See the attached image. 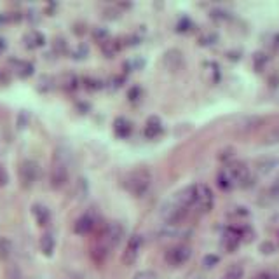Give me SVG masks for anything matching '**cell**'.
Listing matches in <instances>:
<instances>
[{"label":"cell","mask_w":279,"mask_h":279,"mask_svg":"<svg viewBox=\"0 0 279 279\" xmlns=\"http://www.w3.org/2000/svg\"><path fill=\"white\" fill-rule=\"evenodd\" d=\"M150 184H152V176L147 169H134L124 180V187L134 197H142L149 192Z\"/></svg>","instance_id":"1"},{"label":"cell","mask_w":279,"mask_h":279,"mask_svg":"<svg viewBox=\"0 0 279 279\" xmlns=\"http://www.w3.org/2000/svg\"><path fill=\"white\" fill-rule=\"evenodd\" d=\"M227 173H229V176L232 178L234 185L237 184V185H241V187H249V185H253V176L245 162H232V164L229 166V169H227Z\"/></svg>","instance_id":"2"},{"label":"cell","mask_w":279,"mask_h":279,"mask_svg":"<svg viewBox=\"0 0 279 279\" xmlns=\"http://www.w3.org/2000/svg\"><path fill=\"white\" fill-rule=\"evenodd\" d=\"M192 256V249L185 245H178L173 246L166 251V262L173 267H180V265L187 264Z\"/></svg>","instance_id":"3"},{"label":"cell","mask_w":279,"mask_h":279,"mask_svg":"<svg viewBox=\"0 0 279 279\" xmlns=\"http://www.w3.org/2000/svg\"><path fill=\"white\" fill-rule=\"evenodd\" d=\"M194 206H197V210H201L203 213H208L213 206V192L206 184H197L195 185V203Z\"/></svg>","instance_id":"4"},{"label":"cell","mask_w":279,"mask_h":279,"mask_svg":"<svg viewBox=\"0 0 279 279\" xmlns=\"http://www.w3.org/2000/svg\"><path fill=\"white\" fill-rule=\"evenodd\" d=\"M19 178L25 188H30L38 178V164L35 161H25L19 166Z\"/></svg>","instance_id":"5"},{"label":"cell","mask_w":279,"mask_h":279,"mask_svg":"<svg viewBox=\"0 0 279 279\" xmlns=\"http://www.w3.org/2000/svg\"><path fill=\"white\" fill-rule=\"evenodd\" d=\"M142 245H143V239L142 236H134L129 237V241H127V246H126V251L123 255V262L126 265H133L134 262L138 260V256H140V249H142Z\"/></svg>","instance_id":"6"},{"label":"cell","mask_w":279,"mask_h":279,"mask_svg":"<svg viewBox=\"0 0 279 279\" xmlns=\"http://www.w3.org/2000/svg\"><path fill=\"white\" fill-rule=\"evenodd\" d=\"M184 53L180 49H168L162 54V65L169 72H178V70L184 66Z\"/></svg>","instance_id":"7"},{"label":"cell","mask_w":279,"mask_h":279,"mask_svg":"<svg viewBox=\"0 0 279 279\" xmlns=\"http://www.w3.org/2000/svg\"><path fill=\"white\" fill-rule=\"evenodd\" d=\"M51 187L53 188H62L63 185L68 182V169H66L65 162L56 161L51 169Z\"/></svg>","instance_id":"8"},{"label":"cell","mask_w":279,"mask_h":279,"mask_svg":"<svg viewBox=\"0 0 279 279\" xmlns=\"http://www.w3.org/2000/svg\"><path fill=\"white\" fill-rule=\"evenodd\" d=\"M241 245V232L239 229H234V227H229V229L223 232V237H222V246L227 249L229 253L236 251Z\"/></svg>","instance_id":"9"},{"label":"cell","mask_w":279,"mask_h":279,"mask_svg":"<svg viewBox=\"0 0 279 279\" xmlns=\"http://www.w3.org/2000/svg\"><path fill=\"white\" fill-rule=\"evenodd\" d=\"M124 237V227L121 223H110V225L105 229V234H103V239L107 241V246H117L119 243L123 241Z\"/></svg>","instance_id":"10"},{"label":"cell","mask_w":279,"mask_h":279,"mask_svg":"<svg viewBox=\"0 0 279 279\" xmlns=\"http://www.w3.org/2000/svg\"><path fill=\"white\" fill-rule=\"evenodd\" d=\"M176 204H180L182 208H190L194 206L195 203V185H188V187L182 188L178 194L175 195V199H173Z\"/></svg>","instance_id":"11"},{"label":"cell","mask_w":279,"mask_h":279,"mask_svg":"<svg viewBox=\"0 0 279 279\" xmlns=\"http://www.w3.org/2000/svg\"><path fill=\"white\" fill-rule=\"evenodd\" d=\"M162 131H164V127H162V123L159 117H150L149 121H147L145 124V129H143V134H145V138H149V140H154V138L161 136Z\"/></svg>","instance_id":"12"},{"label":"cell","mask_w":279,"mask_h":279,"mask_svg":"<svg viewBox=\"0 0 279 279\" xmlns=\"http://www.w3.org/2000/svg\"><path fill=\"white\" fill-rule=\"evenodd\" d=\"M264 124V117H258V115H251V117H245L243 121L237 123V131L241 133H249V131H255Z\"/></svg>","instance_id":"13"},{"label":"cell","mask_w":279,"mask_h":279,"mask_svg":"<svg viewBox=\"0 0 279 279\" xmlns=\"http://www.w3.org/2000/svg\"><path fill=\"white\" fill-rule=\"evenodd\" d=\"M93 227H94V220H93L91 215H82V217L73 223V232L79 234V236H84V234L91 232Z\"/></svg>","instance_id":"14"},{"label":"cell","mask_w":279,"mask_h":279,"mask_svg":"<svg viewBox=\"0 0 279 279\" xmlns=\"http://www.w3.org/2000/svg\"><path fill=\"white\" fill-rule=\"evenodd\" d=\"M31 213H33V217H35V220H37V223L38 225H47L49 223V220H51V213H49V210H47L44 204H33L31 206Z\"/></svg>","instance_id":"15"},{"label":"cell","mask_w":279,"mask_h":279,"mask_svg":"<svg viewBox=\"0 0 279 279\" xmlns=\"http://www.w3.org/2000/svg\"><path fill=\"white\" fill-rule=\"evenodd\" d=\"M279 166V159H276V157H264V159H258L255 164L256 171L262 173V175H267V173H271L274 168H278Z\"/></svg>","instance_id":"16"},{"label":"cell","mask_w":279,"mask_h":279,"mask_svg":"<svg viewBox=\"0 0 279 279\" xmlns=\"http://www.w3.org/2000/svg\"><path fill=\"white\" fill-rule=\"evenodd\" d=\"M131 123L124 117H117L114 121V133L117 134L119 138H127L131 134Z\"/></svg>","instance_id":"17"},{"label":"cell","mask_w":279,"mask_h":279,"mask_svg":"<svg viewBox=\"0 0 279 279\" xmlns=\"http://www.w3.org/2000/svg\"><path fill=\"white\" fill-rule=\"evenodd\" d=\"M40 251L44 253L46 256H51L54 253V248H56V241H54L53 234H44L42 237H40Z\"/></svg>","instance_id":"18"},{"label":"cell","mask_w":279,"mask_h":279,"mask_svg":"<svg viewBox=\"0 0 279 279\" xmlns=\"http://www.w3.org/2000/svg\"><path fill=\"white\" fill-rule=\"evenodd\" d=\"M12 255V243L7 237H0V264H4Z\"/></svg>","instance_id":"19"},{"label":"cell","mask_w":279,"mask_h":279,"mask_svg":"<svg viewBox=\"0 0 279 279\" xmlns=\"http://www.w3.org/2000/svg\"><path fill=\"white\" fill-rule=\"evenodd\" d=\"M25 42H27L28 47H38L46 42V38H44V35L40 33V31L33 30V31H30V33L25 35Z\"/></svg>","instance_id":"20"},{"label":"cell","mask_w":279,"mask_h":279,"mask_svg":"<svg viewBox=\"0 0 279 279\" xmlns=\"http://www.w3.org/2000/svg\"><path fill=\"white\" fill-rule=\"evenodd\" d=\"M262 143H264V145H279V124L264 134Z\"/></svg>","instance_id":"21"},{"label":"cell","mask_w":279,"mask_h":279,"mask_svg":"<svg viewBox=\"0 0 279 279\" xmlns=\"http://www.w3.org/2000/svg\"><path fill=\"white\" fill-rule=\"evenodd\" d=\"M243 276H245V269H243L241 264H232L229 269H227V272L223 274L222 279H243Z\"/></svg>","instance_id":"22"},{"label":"cell","mask_w":279,"mask_h":279,"mask_svg":"<svg viewBox=\"0 0 279 279\" xmlns=\"http://www.w3.org/2000/svg\"><path fill=\"white\" fill-rule=\"evenodd\" d=\"M217 180H218V187L222 188V190H230V188L234 187V182H232V178L229 176V173H227V169L218 175Z\"/></svg>","instance_id":"23"},{"label":"cell","mask_w":279,"mask_h":279,"mask_svg":"<svg viewBox=\"0 0 279 279\" xmlns=\"http://www.w3.org/2000/svg\"><path fill=\"white\" fill-rule=\"evenodd\" d=\"M101 49H103V53L107 54V56H112V54H114L115 51L119 49V44L115 42V40H110V38H107L105 42H101Z\"/></svg>","instance_id":"24"},{"label":"cell","mask_w":279,"mask_h":279,"mask_svg":"<svg viewBox=\"0 0 279 279\" xmlns=\"http://www.w3.org/2000/svg\"><path fill=\"white\" fill-rule=\"evenodd\" d=\"M218 262H220V256L211 253V255H206L203 258V267L204 269H213L215 265H218Z\"/></svg>","instance_id":"25"},{"label":"cell","mask_w":279,"mask_h":279,"mask_svg":"<svg viewBox=\"0 0 279 279\" xmlns=\"http://www.w3.org/2000/svg\"><path fill=\"white\" fill-rule=\"evenodd\" d=\"M5 278L7 279H23V274H21V271H19L16 265H9V267L5 269Z\"/></svg>","instance_id":"26"},{"label":"cell","mask_w":279,"mask_h":279,"mask_svg":"<svg viewBox=\"0 0 279 279\" xmlns=\"http://www.w3.org/2000/svg\"><path fill=\"white\" fill-rule=\"evenodd\" d=\"M133 279H159V276L154 271H140L133 276Z\"/></svg>","instance_id":"27"},{"label":"cell","mask_w":279,"mask_h":279,"mask_svg":"<svg viewBox=\"0 0 279 279\" xmlns=\"http://www.w3.org/2000/svg\"><path fill=\"white\" fill-rule=\"evenodd\" d=\"M33 72V66L30 63H19V75L21 77H28Z\"/></svg>","instance_id":"28"},{"label":"cell","mask_w":279,"mask_h":279,"mask_svg":"<svg viewBox=\"0 0 279 279\" xmlns=\"http://www.w3.org/2000/svg\"><path fill=\"white\" fill-rule=\"evenodd\" d=\"M260 251L264 253V255H272V253L276 251V246L272 245L271 241H265V243H262V245H260Z\"/></svg>","instance_id":"29"},{"label":"cell","mask_w":279,"mask_h":279,"mask_svg":"<svg viewBox=\"0 0 279 279\" xmlns=\"http://www.w3.org/2000/svg\"><path fill=\"white\" fill-rule=\"evenodd\" d=\"M251 279H278V276L274 274V272H258L256 276H253Z\"/></svg>","instance_id":"30"},{"label":"cell","mask_w":279,"mask_h":279,"mask_svg":"<svg viewBox=\"0 0 279 279\" xmlns=\"http://www.w3.org/2000/svg\"><path fill=\"white\" fill-rule=\"evenodd\" d=\"M7 182H9L7 171H5V169L0 166V187H5V185H7Z\"/></svg>","instance_id":"31"},{"label":"cell","mask_w":279,"mask_h":279,"mask_svg":"<svg viewBox=\"0 0 279 279\" xmlns=\"http://www.w3.org/2000/svg\"><path fill=\"white\" fill-rule=\"evenodd\" d=\"M271 195H272V197H276V199H279V178L274 182V184H272V187H271Z\"/></svg>","instance_id":"32"},{"label":"cell","mask_w":279,"mask_h":279,"mask_svg":"<svg viewBox=\"0 0 279 279\" xmlns=\"http://www.w3.org/2000/svg\"><path fill=\"white\" fill-rule=\"evenodd\" d=\"M127 96H129V98L134 101V99H138V96H140V89H138V88H133V89H131V91H129V94H127Z\"/></svg>","instance_id":"33"}]
</instances>
